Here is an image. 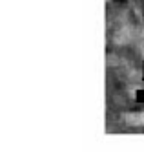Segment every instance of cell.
<instances>
[{"label":"cell","instance_id":"cell-1","mask_svg":"<svg viewBox=\"0 0 144 152\" xmlns=\"http://www.w3.org/2000/svg\"><path fill=\"white\" fill-rule=\"evenodd\" d=\"M126 121L131 125H144V114H135V115H126Z\"/></svg>","mask_w":144,"mask_h":152}]
</instances>
